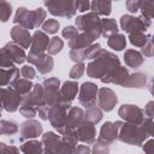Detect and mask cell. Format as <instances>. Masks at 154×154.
I'll return each mask as SVG.
<instances>
[{
	"label": "cell",
	"mask_w": 154,
	"mask_h": 154,
	"mask_svg": "<svg viewBox=\"0 0 154 154\" xmlns=\"http://www.w3.org/2000/svg\"><path fill=\"white\" fill-rule=\"evenodd\" d=\"M120 66L119 58L105 49H100L94 60L87 65V75L91 78H102L113 69Z\"/></svg>",
	"instance_id": "cell-1"
},
{
	"label": "cell",
	"mask_w": 154,
	"mask_h": 154,
	"mask_svg": "<svg viewBox=\"0 0 154 154\" xmlns=\"http://www.w3.org/2000/svg\"><path fill=\"white\" fill-rule=\"evenodd\" d=\"M118 126V140L126 143V144H132V146H142L143 142L149 137V135L144 131L143 126L131 124V123H125V122H116Z\"/></svg>",
	"instance_id": "cell-2"
},
{
	"label": "cell",
	"mask_w": 154,
	"mask_h": 154,
	"mask_svg": "<svg viewBox=\"0 0 154 154\" xmlns=\"http://www.w3.org/2000/svg\"><path fill=\"white\" fill-rule=\"evenodd\" d=\"M46 14L47 12L42 7H37L32 11H29L25 7H19L14 14L13 22L19 26L30 30L42 25L43 20L46 19Z\"/></svg>",
	"instance_id": "cell-3"
},
{
	"label": "cell",
	"mask_w": 154,
	"mask_h": 154,
	"mask_svg": "<svg viewBox=\"0 0 154 154\" xmlns=\"http://www.w3.org/2000/svg\"><path fill=\"white\" fill-rule=\"evenodd\" d=\"M75 22L77 25V30L88 34L94 38V41L101 36V19L96 13L88 12L85 14L78 16Z\"/></svg>",
	"instance_id": "cell-4"
},
{
	"label": "cell",
	"mask_w": 154,
	"mask_h": 154,
	"mask_svg": "<svg viewBox=\"0 0 154 154\" xmlns=\"http://www.w3.org/2000/svg\"><path fill=\"white\" fill-rule=\"evenodd\" d=\"M43 5L47 7L51 14L58 17L71 18L77 12L73 0H48L45 1Z\"/></svg>",
	"instance_id": "cell-5"
},
{
	"label": "cell",
	"mask_w": 154,
	"mask_h": 154,
	"mask_svg": "<svg viewBox=\"0 0 154 154\" xmlns=\"http://www.w3.org/2000/svg\"><path fill=\"white\" fill-rule=\"evenodd\" d=\"M152 25V20L144 17H134L131 14H124L120 17V28L130 34L134 32H146V30Z\"/></svg>",
	"instance_id": "cell-6"
},
{
	"label": "cell",
	"mask_w": 154,
	"mask_h": 154,
	"mask_svg": "<svg viewBox=\"0 0 154 154\" xmlns=\"http://www.w3.org/2000/svg\"><path fill=\"white\" fill-rule=\"evenodd\" d=\"M70 107H71V103L63 100L60 103L52 106V108L49 111V114H48L49 123L60 135L63 134L65 120H66V114H67V111L70 109Z\"/></svg>",
	"instance_id": "cell-7"
},
{
	"label": "cell",
	"mask_w": 154,
	"mask_h": 154,
	"mask_svg": "<svg viewBox=\"0 0 154 154\" xmlns=\"http://www.w3.org/2000/svg\"><path fill=\"white\" fill-rule=\"evenodd\" d=\"M45 90V103L48 106L58 105L63 101L60 94V81L57 77H51L43 81L42 83Z\"/></svg>",
	"instance_id": "cell-8"
},
{
	"label": "cell",
	"mask_w": 154,
	"mask_h": 154,
	"mask_svg": "<svg viewBox=\"0 0 154 154\" xmlns=\"http://www.w3.org/2000/svg\"><path fill=\"white\" fill-rule=\"evenodd\" d=\"M22 103V96H19L11 87L0 88V111L16 112Z\"/></svg>",
	"instance_id": "cell-9"
},
{
	"label": "cell",
	"mask_w": 154,
	"mask_h": 154,
	"mask_svg": "<svg viewBox=\"0 0 154 154\" xmlns=\"http://www.w3.org/2000/svg\"><path fill=\"white\" fill-rule=\"evenodd\" d=\"M97 91H99V89H97V85L95 83L84 82L79 88L78 101L85 108L95 107L96 106V100H97Z\"/></svg>",
	"instance_id": "cell-10"
},
{
	"label": "cell",
	"mask_w": 154,
	"mask_h": 154,
	"mask_svg": "<svg viewBox=\"0 0 154 154\" xmlns=\"http://www.w3.org/2000/svg\"><path fill=\"white\" fill-rule=\"evenodd\" d=\"M118 114L122 119L125 120V123H131L140 125L144 120L146 116L143 113V109L140 108L136 105H123L118 109Z\"/></svg>",
	"instance_id": "cell-11"
},
{
	"label": "cell",
	"mask_w": 154,
	"mask_h": 154,
	"mask_svg": "<svg viewBox=\"0 0 154 154\" xmlns=\"http://www.w3.org/2000/svg\"><path fill=\"white\" fill-rule=\"evenodd\" d=\"M26 60L30 64L35 65L37 67L38 72L43 73V75L51 72L53 66H54L53 58L51 55H48V54H45V53H42V54H32V53L29 52V54L26 55Z\"/></svg>",
	"instance_id": "cell-12"
},
{
	"label": "cell",
	"mask_w": 154,
	"mask_h": 154,
	"mask_svg": "<svg viewBox=\"0 0 154 154\" xmlns=\"http://www.w3.org/2000/svg\"><path fill=\"white\" fill-rule=\"evenodd\" d=\"M118 102V97L117 94L109 89V88H101L97 91V105L99 107L105 111V112H109L114 108V106Z\"/></svg>",
	"instance_id": "cell-13"
},
{
	"label": "cell",
	"mask_w": 154,
	"mask_h": 154,
	"mask_svg": "<svg viewBox=\"0 0 154 154\" xmlns=\"http://www.w3.org/2000/svg\"><path fill=\"white\" fill-rule=\"evenodd\" d=\"M83 122H84V111L79 107H70L66 114V120H65L63 134L70 130H76Z\"/></svg>",
	"instance_id": "cell-14"
},
{
	"label": "cell",
	"mask_w": 154,
	"mask_h": 154,
	"mask_svg": "<svg viewBox=\"0 0 154 154\" xmlns=\"http://www.w3.org/2000/svg\"><path fill=\"white\" fill-rule=\"evenodd\" d=\"M43 103H45V90H43L42 84L37 83V84H34L31 91L22 99L20 105H26V106L37 108Z\"/></svg>",
	"instance_id": "cell-15"
},
{
	"label": "cell",
	"mask_w": 154,
	"mask_h": 154,
	"mask_svg": "<svg viewBox=\"0 0 154 154\" xmlns=\"http://www.w3.org/2000/svg\"><path fill=\"white\" fill-rule=\"evenodd\" d=\"M51 38L47 34H45L41 30H36L31 36V43H30V53L32 54H42L47 49L49 45Z\"/></svg>",
	"instance_id": "cell-16"
},
{
	"label": "cell",
	"mask_w": 154,
	"mask_h": 154,
	"mask_svg": "<svg viewBox=\"0 0 154 154\" xmlns=\"http://www.w3.org/2000/svg\"><path fill=\"white\" fill-rule=\"evenodd\" d=\"M41 134H42V125L37 120L30 119V120L22 123L19 140L25 141V140H30V138H36Z\"/></svg>",
	"instance_id": "cell-17"
},
{
	"label": "cell",
	"mask_w": 154,
	"mask_h": 154,
	"mask_svg": "<svg viewBox=\"0 0 154 154\" xmlns=\"http://www.w3.org/2000/svg\"><path fill=\"white\" fill-rule=\"evenodd\" d=\"M130 72L125 66H118L116 69H113L112 71H109L108 73H106L101 79L102 83H112V84H119L123 87L124 82L126 81V78L129 77Z\"/></svg>",
	"instance_id": "cell-18"
},
{
	"label": "cell",
	"mask_w": 154,
	"mask_h": 154,
	"mask_svg": "<svg viewBox=\"0 0 154 154\" xmlns=\"http://www.w3.org/2000/svg\"><path fill=\"white\" fill-rule=\"evenodd\" d=\"M2 51L5 52V54L8 57V59L14 64V65H19L23 64L26 60V54L24 52V49L22 47H19L18 45H16L14 42H8L2 47Z\"/></svg>",
	"instance_id": "cell-19"
},
{
	"label": "cell",
	"mask_w": 154,
	"mask_h": 154,
	"mask_svg": "<svg viewBox=\"0 0 154 154\" xmlns=\"http://www.w3.org/2000/svg\"><path fill=\"white\" fill-rule=\"evenodd\" d=\"M77 136H78V141L88 144H91L95 142L96 140V130L94 124L89 123V122H83L77 129H76Z\"/></svg>",
	"instance_id": "cell-20"
},
{
	"label": "cell",
	"mask_w": 154,
	"mask_h": 154,
	"mask_svg": "<svg viewBox=\"0 0 154 154\" xmlns=\"http://www.w3.org/2000/svg\"><path fill=\"white\" fill-rule=\"evenodd\" d=\"M11 37L13 40V42L16 45H18L19 47L24 48H29L30 43H31V35L29 32V30L19 26V25H14L11 29Z\"/></svg>",
	"instance_id": "cell-21"
},
{
	"label": "cell",
	"mask_w": 154,
	"mask_h": 154,
	"mask_svg": "<svg viewBox=\"0 0 154 154\" xmlns=\"http://www.w3.org/2000/svg\"><path fill=\"white\" fill-rule=\"evenodd\" d=\"M118 137V126L116 123L112 122H106L101 129H100V135H99V140L111 144L112 142H114Z\"/></svg>",
	"instance_id": "cell-22"
},
{
	"label": "cell",
	"mask_w": 154,
	"mask_h": 154,
	"mask_svg": "<svg viewBox=\"0 0 154 154\" xmlns=\"http://www.w3.org/2000/svg\"><path fill=\"white\" fill-rule=\"evenodd\" d=\"M61 137L52 131H48L42 135V144H43V154H55L58 144Z\"/></svg>",
	"instance_id": "cell-23"
},
{
	"label": "cell",
	"mask_w": 154,
	"mask_h": 154,
	"mask_svg": "<svg viewBox=\"0 0 154 154\" xmlns=\"http://www.w3.org/2000/svg\"><path fill=\"white\" fill-rule=\"evenodd\" d=\"M19 79V69H0V88L12 87Z\"/></svg>",
	"instance_id": "cell-24"
},
{
	"label": "cell",
	"mask_w": 154,
	"mask_h": 154,
	"mask_svg": "<svg viewBox=\"0 0 154 154\" xmlns=\"http://www.w3.org/2000/svg\"><path fill=\"white\" fill-rule=\"evenodd\" d=\"M124 61H125L126 66L132 67V69H137L144 63V58L138 51L126 49L124 53Z\"/></svg>",
	"instance_id": "cell-25"
},
{
	"label": "cell",
	"mask_w": 154,
	"mask_h": 154,
	"mask_svg": "<svg viewBox=\"0 0 154 154\" xmlns=\"http://www.w3.org/2000/svg\"><path fill=\"white\" fill-rule=\"evenodd\" d=\"M94 38L90 37L88 34H78V36L71 41H69V47L73 51H83L87 47H89L90 45H93Z\"/></svg>",
	"instance_id": "cell-26"
},
{
	"label": "cell",
	"mask_w": 154,
	"mask_h": 154,
	"mask_svg": "<svg viewBox=\"0 0 154 154\" xmlns=\"http://www.w3.org/2000/svg\"><path fill=\"white\" fill-rule=\"evenodd\" d=\"M77 91H78V84H77V82H73V81L64 82V84L60 89V94H61L63 100L66 102H70V103L76 97Z\"/></svg>",
	"instance_id": "cell-27"
},
{
	"label": "cell",
	"mask_w": 154,
	"mask_h": 154,
	"mask_svg": "<svg viewBox=\"0 0 154 154\" xmlns=\"http://www.w3.org/2000/svg\"><path fill=\"white\" fill-rule=\"evenodd\" d=\"M147 84V76L142 72L130 73L126 81L124 82L123 87L125 88H143Z\"/></svg>",
	"instance_id": "cell-28"
},
{
	"label": "cell",
	"mask_w": 154,
	"mask_h": 154,
	"mask_svg": "<svg viewBox=\"0 0 154 154\" xmlns=\"http://www.w3.org/2000/svg\"><path fill=\"white\" fill-rule=\"evenodd\" d=\"M90 10L97 16H109L112 12V2L105 0H95L90 2Z\"/></svg>",
	"instance_id": "cell-29"
},
{
	"label": "cell",
	"mask_w": 154,
	"mask_h": 154,
	"mask_svg": "<svg viewBox=\"0 0 154 154\" xmlns=\"http://www.w3.org/2000/svg\"><path fill=\"white\" fill-rule=\"evenodd\" d=\"M118 24L113 18H103L101 19V35L106 38L118 34Z\"/></svg>",
	"instance_id": "cell-30"
},
{
	"label": "cell",
	"mask_w": 154,
	"mask_h": 154,
	"mask_svg": "<svg viewBox=\"0 0 154 154\" xmlns=\"http://www.w3.org/2000/svg\"><path fill=\"white\" fill-rule=\"evenodd\" d=\"M20 150L23 154H43V144L36 140H28L20 144Z\"/></svg>",
	"instance_id": "cell-31"
},
{
	"label": "cell",
	"mask_w": 154,
	"mask_h": 154,
	"mask_svg": "<svg viewBox=\"0 0 154 154\" xmlns=\"http://www.w3.org/2000/svg\"><path fill=\"white\" fill-rule=\"evenodd\" d=\"M32 87H34V84H32L29 79H24V78H22V79L16 81L14 84H13L11 88H12L19 96H22V99H23L24 96H26V95L31 91Z\"/></svg>",
	"instance_id": "cell-32"
},
{
	"label": "cell",
	"mask_w": 154,
	"mask_h": 154,
	"mask_svg": "<svg viewBox=\"0 0 154 154\" xmlns=\"http://www.w3.org/2000/svg\"><path fill=\"white\" fill-rule=\"evenodd\" d=\"M107 45L109 48L114 51H123L126 47V37L123 34H116L107 40Z\"/></svg>",
	"instance_id": "cell-33"
},
{
	"label": "cell",
	"mask_w": 154,
	"mask_h": 154,
	"mask_svg": "<svg viewBox=\"0 0 154 154\" xmlns=\"http://www.w3.org/2000/svg\"><path fill=\"white\" fill-rule=\"evenodd\" d=\"M128 38L132 46L142 48L152 38V35H147L144 32H134V34H130Z\"/></svg>",
	"instance_id": "cell-34"
},
{
	"label": "cell",
	"mask_w": 154,
	"mask_h": 154,
	"mask_svg": "<svg viewBox=\"0 0 154 154\" xmlns=\"http://www.w3.org/2000/svg\"><path fill=\"white\" fill-rule=\"evenodd\" d=\"M102 119V111L97 107H90L84 112V120L91 124H96Z\"/></svg>",
	"instance_id": "cell-35"
},
{
	"label": "cell",
	"mask_w": 154,
	"mask_h": 154,
	"mask_svg": "<svg viewBox=\"0 0 154 154\" xmlns=\"http://www.w3.org/2000/svg\"><path fill=\"white\" fill-rule=\"evenodd\" d=\"M18 129L14 120H0V135H14Z\"/></svg>",
	"instance_id": "cell-36"
},
{
	"label": "cell",
	"mask_w": 154,
	"mask_h": 154,
	"mask_svg": "<svg viewBox=\"0 0 154 154\" xmlns=\"http://www.w3.org/2000/svg\"><path fill=\"white\" fill-rule=\"evenodd\" d=\"M64 47V42L61 38H59L58 36H54L51 38L49 41V45L47 47V51H48V55H54V54H58Z\"/></svg>",
	"instance_id": "cell-37"
},
{
	"label": "cell",
	"mask_w": 154,
	"mask_h": 154,
	"mask_svg": "<svg viewBox=\"0 0 154 154\" xmlns=\"http://www.w3.org/2000/svg\"><path fill=\"white\" fill-rule=\"evenodd\" d=\"M12 13V5L5 0H0V22L5 23L10 19Z\"/></svg>",
	"instance_id": "cell-38"
},
{
	"label": "cell",
	"mask_w": 154,
	"mask_h": 154,
	"mask_svg": "<svg viewBox=\"0 0 154 154\" xmlns=\"http://www.w3.org/2000/svg\"><path fill=\"white\" fill-rule=\"evenodd\" d=\"M140 11L142 13V17L152 20L153 14H154V2L153 1H142Z\"/></svg>",
	"instance_id": "cell-39"
},
{
	"label": "cell",
	"mask_w": 154,
	"mask_h": 154,
	"mask_svg": "<svg viewBox=\"0 0 154 154\" xmlns=\"http://www.w3.org/2000/svg\"><path fill=\"white\" fill-rule=\"evenodd\" d=\"M60 24L57 19H47L42 24V31L45 34H55L59 29Z\"/></svg>",
	"instance_id": "cell-40"
},
{
	"label": "cell",
	"mask_w": 154,
	"mask_h": 154,
	"mask_svg": "<svg viewBox=\"0 0 154 154\" xmlns=\"http://www.w3.org/2000/svg\"><path fill=\"white\" fill-rule=\"evenodd\" d=\"M91 152L93 154H109V144L97 138L94 142Z\"/></svg>",
	"instance_id": "cell-41"
},
{
	"label": "cell",
	"mask_w": 154,
	"mask_h": 154,
	"mask_svg": "<svg viewBox=\"0 0 154 154\" xmlns=\"http://www.w3.org/2000/svg\"><path fill=\"white\" fill-rule=\"evenodd\" d=\"M61 141H64L65 143H67L72 147H76L77 142H78V136H77L76 130H70V131H66L65 134H63L61 135Z\"/></svg>",
	"instance_id": "cell-42"
},
{
	"label": "cell",
	"mask_w": 154,
	"mask_h": 154,
	"mask_svg": "<svg viewBox=\"0 0 154 154\" xmlns=\"http://www.w3.org/2000/svg\"><path fill=\"white\" fill-rule=\"evenodd\" d=\"M101 49V46L99 43H94L90 45L89 47H87L85 49H83V58L85 59H94L95 55L97 54V52Z\"/></svg>",
	"instance_id": "cell-43"
},
{
	"label": "cell",
	"mask_w": 154,
	"mask_h": 154,
	"mask_svg": "<svg viewBox=\"0 0 154 154\" xmlns=\"http://www.w3.org/2000/svg\"><path fill=\"white\" fill-rule=\"evenodd\" d=\"M84 70H85V65L83 63H78L76 65H73L70 70V73L69 76L72 78V79H78L79 77H82V75L84 73Z\"/></svg>",
	"instance_id": "cell-44"
},
{
	"label": "cell",
	"mask_w": 154,
	"mask_h": 154,
	"mask_svg": "<svg viewBox=\"0 0 154 154\" xmlns=\"http://www.w3.org/2000/svg\"><path fill=\"white\" fill-rule=\"evenodd\" d=\"M61 35H63L64 38H67L69 41H71V40L76 38V37L78 36V30H77V28H75L73 25H67V26H65V28L63 29Z\"/></svg>",
	"instance_id": "cell-45"
},
{
	"label": "cell",
	"mask_w": 154,
	"mask_h": 154,
	"mask_svg": "<svg viewBox=\"0 0 154 154\" xmlns=\"http://www.w3.org/2000/svg\"><path fill=\"white\" fill-rule=\"evenodd\" d=\"M19 112L22 116H24L25 118H34L37 113L36 108L35 107H31V106H26V105H20L19 106Z\"/></svg>",
	"instance_id": "cell-46"
},
{
	"label": "cell",
	"mask_w": 154,
	"mask_h": 154,
	"mask_svg": "<svg viewBox=\"0 0 154 154\" xmlns=\"http://www.w3.org/2000/svg\"><path fill=\"white\" fill-rule=\"evenodd\" d=\"M73 149H75V147H72L60 140L58 148L55 150V154H73Z\"/></svg>",
	"instance_id": "cell-47"
},
{
	"label": "cell",
	"mask_w": 154,
	"mask_h": 154,
	"mask_svg": "<svg viewBox=\"0 0 154 154\" xmlns=\"http://www.w3.org/2000/svg\"><path fill=\"white\" fill-rule=\"evenodd\" d=\"M20 75L24 77V79H32V78H35V76H36V71H35V69L32 67V66H30V65H24L22 69H20Z\"/></svg>",
	"instance_id": "cell-48"
},
{
	"label": "cell",
	"mask_w": 154,
	"mask_h": 154,
	"mask_svg": "<svg viewBox=\"0 0 154 154\" xmlns=\"http://www.w3.org/2000/svg\"><path fill=\"white\" fill-rule=\"evenodd\" d=\"M141 0H128L126 1V10L131 13H136L137 11H140V7H141Z\"/></svg>",
	"instance_id": "cell-49"
},
{
	"label": "cell",
	"mask_w": 154,
	"mask_h": 154,
	"mask_svg": "<svg viewBox=\"0 0 154 154\" xmlns=\"http://www.w3.org/2000/svg\"><path fill=\"white\" fill-rule=\"evenodd\" d=\"M69 57L72 61H75L76 64L78 63H83L84 61V58H83V51H73L71 49L70 53H69Z\"/></svg>",
	"instance_id": "cell-50"
},
{
	"label": "cell",
	"mask_w": 154,
	"mask_h": 154,
	"mask_svg": "<svg viewBox=\"0 0 154 154\" xmlns=\"http://www.w3.org/2000/svg\"><path fill=\"white\" fill-rule=\"evenodd\" d=\"M0 154H19V150L14 146H7L4 142H1L0 147Z\"/></svg>",
	"instance_id": "cell-51"
},
{
	"label": "cell",
	"mask_w": 154,
	"mask_h": 154,
	"mask_svg": "<svg viewBox=\"0 0 154 154\" xmlns=\"http://www.w3.org/2000/svg\"><path fill=\"white\" fill-rule=\"evenodd\" d=\"M142 55H144V57H147V58H150V57H153V41H152V38L141 48V52H140Z\"/></svg>",
	"instance_id": "cell-52"
},
{
	"label": "cell",
	"mask_w": 154,
	"mask_h": 154,
	"mask_svg": "<svg viewBox=\"0 0 154 154\" xmlns=\"http://www.w3.org/2000/svg\"><path fill=\"white\" fill-rule=\"evenodd\" d=\"M75 6H76V10L79 12H85L90 10V2L88 0H77L75 1Z\"/></svg>",
	"instance_id": "cell-53"
},
{
	"label": "cell",
	"mask_w": 154,
	"mask_h": 154,
	"mask_svg": "<svg viewBox=\"0 0 154 154\" xmlns=\"http://www.w3.org/2000/svg\"><path fill=\"white\" fill-rule=\"evenodd\" d=\"M90 152H91V149L87 144L76 146L73 149V154H90Z\"/></svg>",
	"instance_id": "cell-54"
},
{
	"label": "cell",
	"mask_w": 154,
	"mask_h": 154,
	"mask_svg": "<svg viewBox=\"0 0 154 154\" xmlns=\"http://www.w3.org/2000/svg\"><path fill=\"white\" fill-rule=\"evenodd\" d=\"M144 144L142 146V149L144 154H153V147H154V141L153 138H149L147 142H143Z\"/></svg>",
	"instance_id": "cell-55"
},
{
	"label": "cell",
	"mask_w": 154,
	"mask_h": 154,
	"mask_svg": "<svg viewBox=\"0 0 154 154\" xmlns=\"http://www.w3.org/2000/svg\"><path fill=\"white\" fill-rule=\"evenodd\" d=\"M153 107H154V102L153 101H149L147 103V106L144 107V111H143V113H144L146 117L153 118Z\"/></svg>",
	"instance_id": "cell-56"
},
{
	"label": "cell",
	"mask_w": 154,
	"mask_h": 154,
	"mask_svg": "<svg viewBox=\"0 0 154 154\" xmlns=\"http://www.w3.org/2000/svg\"><path fill=\"white\" fill-rule=\"evenodd\" d=\"M0 116H1V113H0Z\"/></svg>",
	"instance_id": "cell-57"
}]
</instances>
